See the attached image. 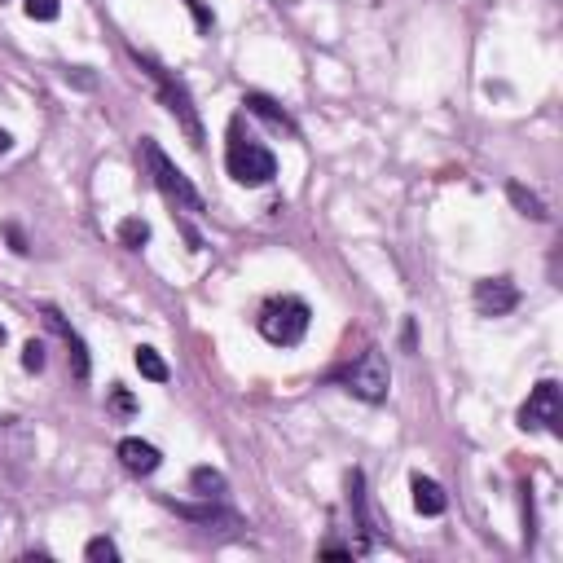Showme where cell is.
<instances>
[{
	"label": "cell",
	"instance_id": "obj_6",
	"mask_svg": "<svg viewBox=\"0 0 563 563\" xmlns=\"http://www.w3.org/2000/svg\"><path fill=\"white\" fill-rule=\"evenodd\" d=\"M520 427L524 432H550V436H563V405H559V383L555 379H542L528 401L520 405Z\"/></svg>",
	"mask_w": 563,
	"mask_h": 563
},
{
	"label": "cell",
	"instance_id": "obj_1",
	"mask_svg": "<svg viewBox=\"0 0 563 563\" xmlns=\"http://www.w3.org/2000/svg\"><path fill=\"white\" fill-rule=\"evenodd\" d=\"M141 159H146L150 181L159 185V194L168 198V203H176V212H190V216H203L207 212V203H203V194L194 190V181L181 168H176L168 154L159 150V141H154V137H141Z\"/></svg>",
	"mask_w": 563,
	"mask_h": 563
},
{
	"label": "cell",
	"instance_id": "obj_17",
	"mask_svg": "<svg viewBox=\"0 0 563 563\" xmlns=\"http://www.w3.org/2000/svg\"><path fill=\"white\" fill-rule=\"evenodd\" d=\"M22 9H27V18H36V22H53L62 14V0H22Z\"/></svg>",
	"mask_w": 563,
	"mask_h": 563
},
{
	"label": "cell",
	"instance_id": "obj_20",
	"mask_svg": "<svg viewBox=\"0 0 563 563\" xmlns=\"http://www.w3.org/2000/svg\"><path fill=\"white\" fill-rule=\"evenodd\" d=\"M185 5L194 9V18H198V31H212V14L203 9V0H185Z\"/></svg>",
	"mask_w": 563,
	"mask_h": 563
},
{
	"label": "cell",
	"instance_id": "obj_24",
	"mask_svg": "<svg viewBox=\"0 0 563 563\" xmlns=\"http://www.w3.org/2000/svg\"><path fill=\"white\" fill-rule=\"evenodd\" d=\"M5 339H9V335H5V326H0V344H5Z\"/></svg>",
	"mask_w": 563,
	"mask_h": 563
},
{
	"label": "cell",
	"instance_id": "obj_3",
	"mask_svg": "<svg viewBox=\"0 0 563 563\" xmlns=\"http://www.w3.org/2000/svg\"><path fill=\"white\" fill-rule=\"evenodd\" d=\"M132 58H137V66L154 80V88H159V97H163V106H168V110H172V119L185 128L190 146H194V150H203V124H198V110H194V97H190V88H185V80H176L172 71H163L159 62L141 58V53H132Z\"/></svg>",
	"mask_w": 563,
	"mask_h": 563
},
{
	"label": "cell",
	"instance_id": "obj_22",
	"mask_svg": "<svg viewBox=\"0 0 563 563\" xmlns=\"http://www.w3.org/2000/svg\"><path fill=\"white\" fill-rule=\"evenodd\" d=\"M66 80H75L80 88H93V75H88L84 66H75V71H66Z\"/></svg>",
	"mask_w": 563,
	"mask_h": 563
},
{
	"label": "cell",
	"instance_id": "obj_13",
	"mask_svg": "<svg viewBox=\"0 0 563 563\" xmlns=\"http://www.w3.org/2000/svg\"><path fill=\"white\" fill-rule=\"evenodd\" d=\"M190 484H194V493H198V498H207V502L225 498V476H220V471H212V467H194Z\"/></svg>",
	"mask_w": 563,
	"mask_h": 563
},
{
	"label": "cell",
	"instance_id": "obj_4",
	"mask_svg": "<svg viewBox=\"0 0 563 563\" xmlns=\"http://www.w3.org/2000/svg\"><path fill=\"white\" fill-rule=\"evenodd\" d=\"M308 322H313V313H308V304L295 300V295H278V300H269L260 308V317H256L260 335L269 339L273 348H295L308 335Z\"/></svg>",
	"mask_w": 563,
	"mask_h": 563
},
{
	"label": "cell",
	"instance_id": "obj_15",
	"mask_svg": "<svg viewBox=\"0 0 563 563\" xmlns=\"http://www.w3.org/2000/svg\"><path fill=\"white\" fill-rule=\"evenodd\" d=\"M119 242L124 247H132V251H141L150 242V225L141 216H128V220H119Z\"/></svg>",
	"mask_w": 563,
	"mask_h": 563
},
{
	"label": "cell",
	"instance_id": "obj_8",
	"mask_svg": "<svg viewBox=\"0 0 563 563\" xmlns=\"http://www.w3.org/2000/svg\"><path fill=\"white\" fill-rule=\"evenodd\" d=\"M44 322H49V330H58V339H62L66 348H71V352H66V357H71L75 379H88V370H93V366H88V348H84V339L75 335L71 326H66V317L58 313V308H44Z\"/></svg>",
	"mask_w": 563,
	"mask_h": 563
},
{
	"label": "cell",
	"instance_id": "obj_19",
	"mask_svg": "<svg viewBox=\"0 0 563 563\" xmlns=\"http://www.w3.org/2000/svg\"><path fill=\"white\" fill-rule=\"evenodd\" d=\"M110 405H115L119 414H132V410H137V401H132V396H128L124 388H115V396H110Z\"/></svg>",
	"mask_w": 563,
	"mask_h": 563
},
{
	"label": "cell",
	"instance_id": "obj_5",
	"mask_svg": "<svg viewBox=\"0 0 563 563\" xmlns=\"http://www.w3.org/2000/svg\"><path fill=\"white\" fill-rule=\"evenodd\" d=\"M344 388L357 396V401H366V405H379V401H388V392H392V370H388V357H383L379 348H366L357 361L344 370Z\"/></svg>",
	"mask_w": 563,
	"mask_h": 563
},
{
	"label": "cell",
	"instance_id": "obj_16",
	"mask_svg": "<svg viewBox=\"0 0 563 563\" xmlns=\"http://www.w3.org/2000/svg\"><path fill=\"white\" fill-rule=\"evenodd\" d=\"M84 559L88 563H115L119 559V546L110 542V537H93V542L84 546Z\"/></svg>",
	"mask_w": 563,
	"mask_h": 563
},
{
	"label": "cell",
	"instance_id": "obj_12",
	"mask_svg": "<svg viewBox=\"0 0 563 563\" xmlns=\"http://www.w3.org/2000/svg\"><path fill=\"white\" fill-rule=\"evenodd\" d=\"M506 194H511V203H515V207H520V212H524L528 220H550V212H546V203H542V198H537L533 190H524V185H520V181H511V185H506Z\"/></svg>",
	"mask_w": 563,
	"mask_h": 563
},
{
	"label": "cell",
	"instance_id": "obj_2",
	"mask_svg": "<svg viewBox=\"0 0 563 563\" xmlns=\"http://www.w3.org/2000/svg\"><path fill=\"white\" fill-rule=\"evenodd\" d=\"M225 168L238 185H269L278 176V159L269 146H260L256 137H242V124L229 128V150H225Z\"/></svg>",
	"mask_w": 563,
	"mask_h": 563
},
{
	"label": "cell",
	"instance_id": "obj_23",
	"mask_svg": "<svg viewBox=\"0 0 563 563\" xmlns=\"http://www.w3.org/2000/svg\"><path fill=\"white\" fill-rule=\"evenodd\" d=\"M9 146H14V137H9V132H5V128H0V154H5Z\"/></svg>",
	"mask_w": 563,
	"mask_h": 563
},
{
	"label": "cell",
	"instance_id": "obj_14",
	"mask_svg": "<svg viewBox=\"0 0 563 563\" xmlns=\"http://www.w3.org/2000/svg\"><path fill=\"white\" fill-rule=\"evenodd\" d=\"M137 370H141V379H150V383H168V361L154 348H137Z\"/></svg>",
	"mask_w": 563,
	"mask_h": 563
},
{
	"label": "cell",
	"instance_id": "obj_9",
	"mask_svg": "<svg viewBox=\"0 0 563 563\" xmlns=\"http://www.w3.org/2000/svg\"><path fill=\"white\" fill-rule=\"evenodd\" d=\"M119 462H124L132 476H154V471H159V462H163V454L150 445V440L128 436V440H119Z\"/></svg>",
	"mask_w": 563,
	"mask_h": 563
},
{
	"label": "cell",
	"instance_id": "obj_11",
	"mask_svg": "<svg viewBox=\"0 0 563 563\" xmlns=\"http://www.w3.org/2000/svg\"><path fill=\"white\" fill-rule=\"evenodd\" d=\"M242 106H247L251 115H260L264 124H273V128H286V132H291V137H295V119L286 115V110H282L278 102H273V97H264V93H247V102H242Z\"/></svg>",
	"mask_w": 563,
	"mask_h": 563
},
{
	"label": "cell",
	"instance_id": "obj_7",
	"mask_svg": "<svg viewBox=\"0 0 563 563\" xmlns=\"http://www.w3.org/2000/svg\"><path fill=\"white\" fill-rule=\"evenodd\" d=\"M471 304H476L480 317H506L520 304V286L511 278H480L476 291H471Z\"/></svg>",
	"mask_w": 563,
	"mask_h": 563
},
{
	"label": "cell",
	"instance_id": "obj_10",
	"mask_svg": "<svg viewBox=\"0 0 563 563\" xmlns=\"http://www.w3.org/2000/svg\"><path fill=\"white\" fill-rule=\"evenodd\" d=\"M410 489H414V511H418V515H445L449 498H445V489H440L436 480L414 476V480H410Z\"/></svg>",
	"mask_w": 563,
	"mask_h": 563
},
{
	"label": "cell",
	"instance_id": "obj_21",
	"mask_svg": "<svg viewBox=\"0 0 563 563\" xmlns=\"http://www.w3.org/2000/svg\"><path fill=\"white\" fill-rule=\"evenodd\" d=\"M5 234H9V242H14V251H18V256H27L31 247H27V238H22V229H18V225H9Z\"/></svg>",
	"mask_w": 563,
	"mask_h": 563
},
{
	"label": "cell",
	"instance_id": "obj_18",
	"mask_svg": "<svg viewBox=\"0 0 563 563\" xmlns=\"http://www.w3.org/2000/svg\"><path fill=\"white\" fill-rule=\"evenodd\" d=\"M22 370H31V374L44 370V344H40V339H31V344L22 348Z\"/></svg>",
	"mask_w": 563,
	"mask_h": 563
}]
</instances>
